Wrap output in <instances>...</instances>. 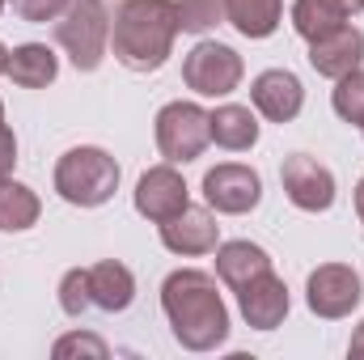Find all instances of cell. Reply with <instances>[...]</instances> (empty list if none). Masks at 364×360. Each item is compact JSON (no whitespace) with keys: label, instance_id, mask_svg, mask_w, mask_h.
<instances>
[{"label":"cell","instance_id":"18","mask_svg":"<svg viewBox=\"0 0 364 360\" xmlns=\"http://www.w3.org/2000/svg\"><path fill=\"white\" fill-rule=\"evenodd\" d=\"M9 77L21 90H47L60 77V60H55V51L47 43H21L9 55Z\"/></svg>","mask_w":364,"mask_h":360},{"label":"cell","instance_id":"7","mask_svg":"<svg viewBox=\"0 0 364 360\" xmlns=\"http://www.w3.org/2000/svg\"><path fill=\"white\" fill-rule=\"evenodd\" d=\"M360 297H364V284L348 263H322V268L309 271V280H305V301L326 322L348 318L360 305Z\"/></svg>","mask_w":364,"mask_h":360},{"label":"cell","instance_id":"17","mask_svg":"<svg viewBox=\"0 0 364 360\" xmlns=\"http://www.w3.org/2000/svg\"><path fill=\"white\" fill-rule=\"evenodd\" d=\"M263 271H272V255L263 246H255V242H225V246H216V275L233 292L242 284H250L255 275H263Z\"/></svg>","mask_w":364,"mask_h":360},{"label":"cell","instance_id":"21","mask_svg":"<svg viewBox=\"0 0 364 360\" xmlns=\"http://www.w3.org/2000/svg\"><path fill=\"white\" fill-rule=\"evenodd\" d=\"M343 21H348V17H343V9H339L335 0H292V30H296L305 43L331 34V30L343 26Z\"/></svg>","mask_w":364,"mask_h":360},{"label":"cell","instance_id":"13","mask_svg":"<svg viewBox=\"0 0 364 360\" xmlns=\"http://www.w3.org/2000/svg\"><path fill=\"white\" fill-rule=\"evenodd\" d=\"M288 305H292L288 301V284L275 271H263V275H255L250 284L237 288V309H242V318L255 331H275L288 318Z\"/></svg>","mask_w":364,"mask_h":360},{"label":"cell","instance_id":"11","mask_svg":"<svg viewBox=\"0 0 364 360\" xmlns=\"http://www.w3.org/2000/svg\"><path fill=\"white\" fill-rule=\"evenodd\" d=\"M360 64H364V34L356 26H348V21L309 43V68H314L318 77L339 81V77L356 73Z\"/></svg>","mask_w":364,"mask_h":360},{"label":"cell","instance_id":"2","mask_svg":"<svg viewBox=\"0 0 364 360\" xmlns=\"http://www.w3.org/2000/svg\"><path fill=\"white\" fill-rule=\"evenodd\" d=\"M178 0H127L114 9L110 47L127 73H157L178 38Z\"/></svg>","mask_w":364,"mask_h":360},{"label":"cell","instance_id":"6","mask_svg":"<svg viewBox=\"0 0 364 360\" xmlns=\"http://www.w3.org/2000/svg\"><path fill=\"white\" fill-rule=\"evenodd\" d=\"M242 77H246L242 55L229 43H216V38L195 43L186 51V60H182V81H186V90H195L199 97H229L242 85Z\"/></svg>","mask_w":364,"mask_h":360},{"label":"cell","instance_id":"5","mask_svg":"<svg viewBox=\"0 0 364 360\" xmlns=\"http://www.w3.org/2000/svg\"><path fill=\"white\" fill-rule=\"evenodd\" d=\"M153 136H157V153L174 166L195 162L208 144H212V127H208V110L199 102H166L153 119Z\"/></svg>","mask_w":364,"mask_h":360},{"label":"cell","instance_id":"12","mask_svg":"<svg viewBox=\"0 0 364 360\" xmlns=\"http://www.w3.org/2000/svg\"><path fill=\"white\" fill-rule=\"evenodd\" d=\"M250 102H255V110H259L263 119H272V123H292V119L301 115V106H305V85H301V77L288 73V68H267V73L255 77Z\"/></svg>","mask_w":364,"mask_h":360},{"label":"cell","instance_id":"1","mask_svg":"<svg viewBox=\"0 0 364 360\" xmlns=\"http://www.w3.org/2000/svg\"><path fill=\"white\" fill-rule=\"evenodd\" d=\"M161 309L186 352H212L229 339V309L208 271L178 268L161 284Z\"/></svg>","mask_w":364,"mask_h":360},{"label":"cell","instance_id":"24","mask_svg":"<svg viewBox=\"0 0 364 360\" xmlns=\"http://www.w3.org/2000/svg\"><path fill=\"white\" fill-rule=\"evenodd\" d=\"M60 309H64L68 318H81L85 309H93V297H90V268L64 271V280H60Z\"/></svg>","mask_w":364,"mask_h":360},{"label":"cell","instance_id":"15","mask_svg":"<svg viewBox=\"0 0 364 360\" xmlns=\"http://www.w3.org/2000/svg\"><path fill=\"white\" fill-rule=\"evenodd\" d=\"M208 127H212V140L229 153H246V149L259 144V115L250 106L225 102V106L208 110Z\"/></svg>","mask_w":364,"mask_h":360},{"label":"cell","instance_id":"29","mask_svg":"<svg viewBox=\"0 0 364 360\" xmlns=\"http://www.w3.org/2000/svg\"><path fill=\"white\" fill-rule=\"evenodd\" d=\"M339 9H343V17H356V13H364V0H335Z\"/></svg>","mask_w":364,"mask_h":360},{"label":"cell","instance_id":"27","mask_svg":"<svg viewBox=\"0 0 364 360\" xmlns=\"http://www.w3.org/2000/svg\"><path fill=\"white\" fill-rule=\"evenodd\" d=\"M13 166H17V136H13V127L0 123V182L13 174Z\"/></svg>","mask_w":364,"mask_h":360},{"label":"cell","instance_id":"10","mask_svg":"<svg viewBox=\"0 0 364 360\" xmlns=\"http://www.w3.org/2000/svg\"><path fill=\"white\" fill-rule=\"evenodd\" d=\"M186 203H191V191H186L182 174L174 170V162L144 170L140 182H136V212H140L144 221H153V225L178 216Z\"/></svg>","mask_w":364,"mask_h":360},{"label":"cell","instance_id":"20","mask_svg":"<svg viewBox=\"0 0 364 360\" xmlns=\"http://www.w3.org/2000/svg\"><path fill=\"white\" fill-rule=\"evenodd\" d=\"M38 212H43V203H38V195L26 182H13V179L0 182V233H26V229H34Z\"/></svg>","mask_w":364,"mask_h":360},{"label":"cell","instance_id":"26","mask_svg":"<svg viewBox=\"0 0 364 360\" xmlns=\"http://www.w3.org/2000/svg\"><path fill=\"white\" fill-rule=\"evenodd\" d=\"M68 4H73V0H13V13H17L21 21L43 26V21H55Z\"/></svg>","mask_w":364,"mask_h":360},{"label":"cell","instance_id":"34","mask_svg":"<svg viewBox=\"0 0 364 360\" xmlns=\"http://www.w3.org/2000/svg\"><path fill=\"white\" fill-rule=\"evenodd\" d=\"M4 4H9V0H0V13H4Z\"/></svg>","mask_w":364,"mask_h":360},{"label":"cell","instance_id":"35","mask_svg":"<svg viewBox=\"0 0 364 360\" xmlns=\"http://www.w3.org/2000/svg\"><path fill=\"white\" fill-rule=\"evenodd\" d=\"M360 132H364V123H360Z\"/></svg>","mask_w":364,"mask_h":360},{"label":"cell","instance_id":"30","mask_svg":"<svg viewBox=\"0 0 364 360\" xmlns=\"http://www.w3.org/2000/svg\"><path fill=\"white\" fill-rule=\"evenodd\" d=\"M356 216L364 221V179L356 182Z\"/></svg>","mask_w":364,"mask_h":360},{"label":"cell","instance_id":"14","mask_svg":"<svg viewBox=\"0 0 364 360\" xmlns=\"http://www.w3.org/2000/svg\"><path fill=\"white\" fill-rule=\"evenodd\" d=\"M161 246L170 255H212L220 246V225L208 208H182L178 216L161 221Z\"/></svg>","mask_w":364,"mask_h":360},{"label":"cell","instance_id":"9","mask_svg":"<svg viewBox=\"0 0 364 360\" xmlns=\"http://www.w3.org/2000/svg\"><path fill=\"white\" fill-rule=\"evenodd\" d=\"M279 182H284V195L292 199V208H301V212H326L335 203V174L309 153L284 157Z\"/></svg>","mask_w":364,"mask_h":360},{"label":"cell","instance_id":"8","mask_svg":"<svg viewBox=\"0 0 364 360\" xmlns=\"http://www.w3.org/2000/svg\"><path fill=\"white\" fill-rule=\"evenodd\" d=\"M203 199H208L212 212L242 216V212L259 208V199H263V179H259V170L237 166V162L212 166V170L203 174Z\"/></svg>","mask_w":364,"mask_h":360},{"label":"cell","instance_id":"33","mask_svg":"<svg viewBox=\"0 0 364 360\" xmlns=\"http://www.w3.org/2000/svg\"><path fill=\"white\" fill-rule=\"evenodd\" d=\"M0 123H4V102H0Z\"/></svg>","mask_w":364,"mask_h":360},{"label":"cell","instance_id":"3","mask_svg":"<svg viewBox=\"0 0 364 360\" xmlns=\"http://www.w3.org/2000/svg\"><path fill=\"white\" fill-rule=\"evenodd\" d=\"M114 191H119V162L97 144L68 149L55 162V195L73 208H102Z\"/></svg>","mask_w":364,"mask_h":360},{"label":"cell","instance_id":"22","mask_svg":"<svg viewBox=\"0 0 364 360\" xmlns=\"http://www.w3.org/2000/svg\"><path fill=\"white\" fill-rule=\"evenodd\" d=\"M331 106H335V115L343 119V123H364V68L356 73H348V77H339L335 81V93H331Z\"/></svg>","mask_w":364,"mask_h":360},{"label":"cell","instance_id":"25","mask_svg":"<svg viewBox=\"0 0 364 360\" xmlns=\"http://www.w3.org/2000/svg\"><path fill=\"white\" fill-rule=\"evenodd\" d=\"M55 356H93V360H106V344L97 339V335H81V331H73V335H64V339H55V348H51Z\"/></svg>","mask_w":364,"mask_h":360},{"label":"cell","instance_id":"28","mask_svg":"<svg viewBox=\"0 0 364 360\" xmlns=\"http://www.w3.org/2000/svg\"><path fill=\"white\" fill-rule=\"evenodd\" d=\"M348 352H352V356H360V360H364V322H360V327H356V331H352V344H348Z\"/></svg>","mask_w":364,"mask_h":360},{"label":"cell","instance_id":"23","mask_svg":"<svg viewBox=\"0 0 364 360\" xmlns=\"http://www.w3.org/2000/svg\"><path fill=\"white\" fill-rule=\"evenodd\" d=\"M225 21V0H178V26L186 34H208Z\"/></svg>","mask_w":364,"mask_h":360},{"label":"cell","instance_id":"16","mask_svg":"<svg viewBox=\"0 0 364 360\" xmlns=\"http://www.w3.org/2000/svg\"><path fill=\"white\" fill-rule=\"evenodd\" d=\"M90 297H93L97 309L123 314L136 301V275L123 268V263H114V259H102V263L90 268Z\"/></svg>","mask_w":364,"mask_h":360},{"label":"cell","instance_id":"19","mask_svg":"<svg viewBox=\"0 0 364 360\" xmlns=\"http://www.w3.org/2000/svg\"><path fill=\"white\" fill-rule=\"evenodd\" d=\"M225 21L246 38H272L284 21V0H225Z\"/></svg>","mask_w":364,"mask_h":360},{"label":"cell","instance_id":"32","mask_svg":"<svg viewBox=\"0 0 364 360\" xmlns=\"http://www.w3.org/2000/svg\"><path fill=\"white\" fill-rule=\"evenodd\" d=\"M97 4H102V9L110 13V9H119V4H127V0H97Z\"/></svg>","mask_w":364,"mask_h":360},{"label":"cell","instance_id":"31","mask_svg":"<svg viewBox=\"0 0 364 360\" xmlns=\"http://www.w3.org/2000/svg\"><path fill=\"white\" fill-rule=\"evenodd\" d=\"M9 55H13V51H9V47L0 43V73H9Z\"/></svg>","mask_w":364,"mask_h":360},{"label":"cell","instance_id":"4","mask_svg":"<svg viewBox=\"0 0 364 360\" xmlns=\"http://www.w3.org/2000/svg\"><path fill=\"white\" fill-rule=\"evenodd\" d=\"M55 43L68 51L77 73H93L110 47V13L97 0H73L55 17Z\"/></svg>","mask_w":364,"mask_h":360}]
</instances>
